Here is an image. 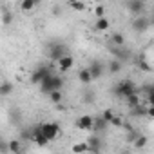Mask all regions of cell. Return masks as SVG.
Here are the masks:
<instances>
[{"label": "cell", "instance_id": "cell-1", "mask_svg": "<svg viewBox=\"0 0 154 154\" xmlns=\"http://www.w3.org/2000/svg\"><path fill=\"white\" fill-rule=\"evenodd\" d=\"M63 87V78H60L58 74H49L47 78L42 82V85H40V91L42 93H47V94H51L53 91H60Z\"/></svg>", "mask_w": 154, "mask_h": 154}, {"label": "cell", "instance_id": "cell-2", "mask_svg": "<svg viewBox=\"0 0 154 154\" xmlns=\"http://www.w3.org/2000/svg\"><path fill=\"white\" fill-rule=\"evenodd\" d=\"M116 94L118 96H122V98H129L131 94H134L136 93V85H134V82H131V80H122V82H118L116 84Z\"/></svg>", "mask_w": 154, "mask_h": 154}, {"label": "cell", "instance_id": "cell-3", "mask_svg": "<svg viewBox=\"0 0 154 154\" xmlns=\"http://www.w3.org/2000/svg\"><path fill=\"white\" fill-rule=\"evenodd\" d=\"M40 131L47 136L49 141L56 140V138L60 136V132H62V129H60V125H58L56 122H44V123L40 125Z\"/></svg>", "mask_w": 154, "mask_h": 154}, {"label": "cell", "instance_id": "cell-4", "mask_svg": "<svg viewBox=\"0 0 154 154\" xmlns=\"http://www.w3.org/2000/svg\"><path fill=\"white\" fill-rule=\"evenodd\" d=\"M74 127L80 129V131H93L94 129V118L89 116V114H84V116H78L74 122Z\"/></svg>", "mask_w": 154, "mask_h": 154}, {"label": "cell", "instance_id": "cell-5", "mask_svg": "<svg viewBox=\"0 0 154 154\" xmlns=\"http://www.w3.org/2000/svg\"><path fill=\"white\" fill-rule=\"evenodd\" d=\"M72 65H74V60H72L71 54H65V56H62V58L56 62V69H58L60 72H67L69 69H72Z\"/></svg>", "mask_w": 154, "mask_h": 154}, {"label": "cell", "instance_id": "cell-6", "mask_svg": "<svg viewBox=\"0 0 154 154\" xmlns=\"http://www.w3.org/2000/svg\"><path fill=\"white\" fill-rule=\"evenodd\" d=\"M49 74H51V72H49V69H45V67L42 69V67H40V69H36V71L31 74V82H33V84H38V85H42V82L47 78Z\"/></svg>", "mask_w": 154, "mask_h": 154}, {"label": "cell", "instance_id": "cell-7", "mask_svg": "<svg viewBox=\"0 0 154 154\" xmlns=\"http://www.w3.org/2000/svg\"><path fill=\"white\" fill-rule=\"evenodd\" d=\"M31 140L36 143V145H40V147H45L47 143H49V140H47V136L40 131V127H36L35 131H33V134H31Z\"/></svg>", "mask_w": 154, "mask_h": 154}, {"label": "cell", "instance_id": "cell-8", "mask_svg": "<svg viewBox=\"0 0 154 154\" xmlns=\"http://www.w3.org/2000/svg\"><path fill=\"white\" fill-rule=\"evenodd\" d=\"M127 9H129L132 15H140V13L145 9V4L140 2V0H131V2H127Z\"/></svg>", "mask_w": 154, "mask_h": 154}, {"label": "cell", "instance_id": "cell-9", "mask_svg": "<svg viewBox=\"0 0 154 154\" xmlns=\"http://www.w3.org/2000/svg\"><path fill=\"white\" fill-rule=\"evenodd\" d=\"M71 152L72 154H84V152H91V147L87 141H78V143H74L71 147Z\"/></svg>", "mask_w": 154, "mask_h": 154}, {"label": "cell", "instance_id": "cell-10", "mask_svg": "<svg viewBox=\"0 0 154 154\" xmlns=\"http://www.w3.org/2000/svg\"><path fill=\"white\" fill-rule=\"evenodd\" d=\"M78 80H80L82 84H91V82L94 80L93 74H91V71H89V67H84V69L78 71Z\"/></svg>", "mask_w": 154, "mask_h": 154}, {"label": "cell", "instance_id": "cell-11", "mask_svg": "<svg viewBox=\"0 0 154 154\" xmlns=\"http://www.w3.org/2000/svg\"><path fill=\"white\" fill-rule=\"evenodd\" d=\"M145 102L141 100V96L138 94V93H134V94H131L129 98H127V105L131 107V109H134V107H138V105H143Z\"/></svg>", "mask_w": 154, "mask_h": 154}, {"label": "cell", "instance_id": "cell-12", "mask_svg": "<svg viewBox=\"0 0 154 154\" xmlns=\"http://www.w3.org/2000/svg\"><path fill=\"white\" fill-rule=\"evenodd\" d=\"M147 26H149V20L145 17H138L132 22V29H136V31H143V29H147Z\"/></svg>", "mask_w": 154, "mask_h": 154}, {"label": "cell", "instance_id": "cell-13", "mask_svg": "<svg viewBox=\"0 0 154 154\" xmlns=\"http://www.w3.org/2000/svg\"><path fill=\"white\" fill-rule=\"evenodd\" d=\"M65 54H67V53H65V49H63L62 45H53V47H51V58H53V60L58 62V60H60L62 56H65Z\"/></svg>", "mask_w": 154, "mask_h": 154}, {"label": "cell", "instance_id": "cell-14", "mask_svg": "<svg viewBox=\"0 0 154 154\" xmlns=\"http://www.w3.org/2000/svg\"><path fill=\"white\" fill-rule=\"evenodd\" d=\"M111 27V22L103 17V18H96V22H94V29L96 31H107Z\"/></svg>", "mask_w": 154, "mask_h": 154}, {"label": "cell", "instance_id": "cell-15", "mask_svg": "<svg viewBox=\"0 0 154 154\" xmlns=\"http://www.w3.org/2000/svg\"><path fill=\"white\" fill-rule=\"evenodd\" d=\"M87 143H89V147H91V152H94V154H100V152H98V150H100V145H102L100 138L93 136L91 140H87Z\"/></svg>", "mask_w": 154, "mask_h": 154}, {"label": "cell", "instance_id": "cell-16", "mask_svg": "<svg viewBox=\"0 0 154 154\" xmlns=\"http://www.w3.org/2000/svg\"><path fill=\"white\" fill-rule=\"evenodd\" d=\"M69 8H71L72 11H78V13H82V11H85V9H87V4H84V2H78V0H72V2H69Z\"/></svg>", "mask_w": 154, "mask_h": 154}, {"label": "cell", "instance_id": "cell-17", "mask_svg": "<svg viewBox=\"0 0 154 154\" xmlns=\"http://www.w3.org/2000/svg\"><path fill=\"white\" fill-rule=\"evenodd\" d=\"M89 71H91V74H93V78H100V76H102V71H103V67H102L98 62H94V63L89 67Z\"/></svg>", "mask_w": 154, "mask_h": 154}, {"label": "cell", "instance_id": "cell-18", "mask_svg": "<svg viewBox=\"0 0 154 154\" xmlns=\"http://www.w3.org/2000/svg\"><path fill=\"white\" fill-rule=\"evenodd\" d=\"M35 6H36L35 0H22V2H20V9L26 11V13H27V11H33Z\"/></svg>", "mask_w": 154, "mask_h": 154}, {"label": "cell", "instance_id": "cell-19", "mask_svg": "<svg viewBox=\"0 0 154 154\" xmlns=\"http://www.w3.org/2000/svg\"><path fill=\"white\" fill-rule=\"evenodd\" d=\"M147 107L149 105H138V107H134V109H131V114L132 116H147Z\"/></svg>", "mask_w": 154, "mask_h": 154}, {"label": "cell", "instance_id": "cell-20", "mask_svg": "<svg viewBox=\"0 0 154 154\" xmlns=\"http://www.w3.org/2000/svg\"><path fill=\"white\" fill-rule=\"evenodd\" d=\"M114 116H116V112H114L112 109H105V111L102 112V120L107 122V123H111V122L114 120Z\"/></svg>", "mask_w": 154, "mask_h": 154}, {"label": "cell", "instance_id": "cell-21", "mask_svg": "<svg viewBox=\"0 0 154 154\" xmlns=\"http://www.w3.org/2000/svg\"><path fill=\"white\" fill-rule=\"evenodd\" d=\"M122 69V62L120 60H111L109 62V72H118Z\"/></svg>", "mask_w": 154, "mask_h": 154}, {"label": "cell", "instance_id": "cell-22", "mask_svg": "<svg viewBox=\"0 0 154 154\" xmlns=\"http://www.w3.org/2000/svg\"><path fill=\"white\" fill-rule=\"evenodd\" d=\"M147 143H149V140H147V136H138V138H136V141H134L132 145H134L136 149H143V147H145Z\"/></svg>", "mask_w": 154, "mask_h": 154}, {"label": "cell", "instance_id": "cell-23", "mask_svg": "<svg viewBox=\"0 0 154 154\" xmlns=\"http://www.w3.org/2000/svg\"><path fill=\"white\" fill-rule=\"evenodd\" d=\"M49 100H51L53 103H60V102L63 100V96H62V93H60V91H53V93L49 94Z\"/></svg>", "mask_w": 154, "mask_h": 154}, {"label": "cell", "instance_id": "cell-24", "mask_svg": "<svg viewBox=\"0 0 154 154\" xmlns=\"http://www.w3.org/2000/svg\"><path fill=\"white\" fill-rule=\"evenodd\" d=\"M11 89H13V85H11L9 82H2V89H0V93L6 96V94H9V93H11Z\"/></svg>", "mask_w": 154, "mask_h": 154}, {"label": "cell", "instance_id": "cell-25", "mask_svg": "<svg viewBox=\"0 0 154 154\" xmlns=\"http://www.w3.org/2000/svg\"><path fill=\"white\" fill-rule=\"evenodd\" d=\"M94 15H96V18H103L105 8H103V6H96V8H94Z\"/></svg>", "mask_w": 154, "mask_h": 154}, {"label": "cell", "instance_id": "cell-26", "mask_svg": "<svg viewBox=\"0 0 154 154\" xmlns=\"http://www.w3.org/2000/svg\"><path fill=\"white\" fill-rule=\"evenodd\" d=\"M112 42H114L116 45H123L125 40H123V36H122L120 33H114V35H112Z\"/></svg>", "mask_w": 154, "mask_h": 154}, {"label": "cell", "instance_id": "cell-27", "mask_svg": "<svg viewBox=\"0 0 154 154\" xmlns=\"http://www.w3.org/2000/svg\"><path fill=\"white\" fill-rule=\"evenodd\" d=\"M9 149H11V150H13L15 154H18V152H20V143L13 140V141H9Z\"/></svg>", "mask_w": 154, "mask_h": 154}, {"label": "cell", "instance_id": "cell-28", "mask_svg": "<svg viewBox=\"0 0 154 154\" xmlns=\"http://www.w3.org/2000/svg\"><path fill=\"white\" fill-rule=\"evenodd\" d=\"M111 125H114V127H122V125H123V122H122V118L116 114V116H114V120L111 122Z\"/></svg>", "mask_w": 154, "mask_h": 154}, {"label": "cell", "instance_id": "cell-29", "mask_svg": "<svg viewBox=\"0 0 154 154\" xmlns=\"http://www.w3.org/2000/svg\"><path fill=\"white\" fill-rule=\"evenodd\" d=\"M143 91H145V93H149V96H150V94H154V84H147V85H143Z\"/></svg>", "mask_w": 154, "mask_h": 154}, {"label": "cell", "instance_id": "cell-30", "mask_svg": "<svg viewBox=\"0 0 154 154\" xmlns=\"http://www.w3.org/2000/svg\"><path fill=\"white\" fill-rule=\"evenodd\" d=\"M147 116L149 118H154V107H150V105L147 107Z\"/></svg>", "mask_w": 154, "mask_h": 154}, {"label": "cell", "instance_id": "cell-31", "mask_svg": "<svg viewBox=\"0 0 154 154\" xmlns=\"http://www.w3.org/2000/svg\"><path fill=\"white\" fill-rule=\"evenodd\" d=\"M147 105H150V107H154V94H150V96H147Z\"/></svg>", "mask_w": 154, "mask_h": 154}, {"label": "cell", "instance_id": "cell-32", "mask_svg": "<svg viewBox=\"0 0 154 154\" xmlns=\"http://www.w3.org/2000/svg\"><path fill=\"white\" fill-rule=\"evenodd\" d=\"M2 20H4V24H8V22L11 20V17H9V13H6V11H4V17H2Z\"/></svg>", "mask_w": 154, "mask_h": 154}, {"label": "cell", "instance_id": "cell-33", "mask_svg": "<svg viewBox=\"0 0 154 154\" xmlns=\"http://www.w3.org/2000/svg\"><path fill=\"white\" fill-rule=\"evenodd\" d=\"M140 67H141V69H147V71L150 69V67H149V63H147V62H143V60L140 62Z\"/></svg>", "mask_w": 154, "mask_h": 154}, {"label": "cell", "instance_id": "cell-34", "mask_svg": "<svg viewBox=\"0 0 154 154\" xmlns=\"http://www.w3.org/2000/svg\"><path fill=\"white\" fill-rule=\"evenodd\" d=\"M122 154H131V150H123V152H122Z\"/></svg>", "mask_w": 154, "mask_h": 154}]
</instances>
